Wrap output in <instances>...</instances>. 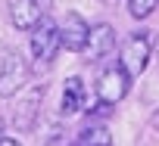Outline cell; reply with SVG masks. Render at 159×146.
<instances>
[{
	"instance_id": "6da1fadb",
	"label": "cell",
	"mask_w": 159,
	"mask_h": 146,
	"mask_svg": "<svg viewBox=\"0 0 159 146\" xmlns=\"http://www.w3.org/2000/svg\"><path fill=\"white\" fill-rule=\"evenodd\" d=\"M59 50H62V34H59V25H56L53 19H44L41 25L31 28V56H34V71L50 68Z\"/></svg>"
},
{
	"instance_id": "7a4b0ae2",
	"label": "cell",
	"mask_w": 159,
	"mask_h": 146,
	"mask_svg": "<svg viewBox=\"0 0 159 146\" xmlns=\"http://www.w3.org/2000/svg\"><path fill=\"white\" fill-rule=\"evenodd\" d=\"M28 75H31V68H28V62H25V56L19 50H13V47L0 50V97L3 100L16 97L25 87Z\"/></svg>"
},
{
	"instance_id": "3957f363",
	"label": "cell",
	"mask_w": 159,
	"mask_h": 146,
	"mask_svg": "<svg viewBox=\"0 0 159 146\" xmlns=\"http://www.w3.org/2000/svg\"><path fill=\"white\" fill-rule=\"evenodd\" d=\"M150 56H153V41H150V34H147V31H134V34L125 41V47H122L119 65L128 71L131 78H137V75H143V68L150 65Z\"/></svg>"
},
{
	"instance_id": "277c9868",
	"label": "cell",
	"mask_w": 159,
	"mask_h": 146,
	"mask_svg": "<svg viewBox=\"0 0 159 146\" xmlns=\"http://www.w3.org/2000/svg\"><path fill=\"white\" fill-rule=\"evenodd\" d=\"M131 90V75L122 68V65H109L103 68V75L97 78V100L100 103H109V106H119Z\"/></svg>"
},
{
	"instance_id": "5b68a950",
	"label": "cell",
	"mask_w": 159,
	"mask_h": 146,
	"mask_svg": "<svg viewBox=\"0 0 159 146\" xmlns=\"http://www.w3.org/2000/svg\"><path fill=\"white\" fill-rule=\"evenodd\" d=\"M44 93H47V87H44V84H34V87H28V90H25V97L16 103V109H13V121H16V127H19V131H34L38 115H41Z\"/></svg>"
},
{
	"instance_id": "8992f818",
	"label": "cell",
	"mask_w": 159,
	"mask_h": 146,
	"mask_svg": "<svg viewBox=\"0 0 159 146\" xmlns=\"http://www.w3.org/2000/svg\"><path fill=\"white\" fill-rule=\"evenodd\" d=\"M7 13L19 31H31L34 25H41L47 19V10L41 0H7Z\"/></svg>"
},
{
	"instance_id": "52a82bcc",
	"label": "cell",
	"mask_w": 159,
	"mask_h": 146,
	"mask_svg": "<svg viewBox=\"0 0 159 146\" xmlns=\"http://www.w3.org/2000/svg\"><path fill=\"white\" fill-rule=\"evenodd\" d=\"M59 34H62V47H66L69 53H84L88 37H91V25L78 16L75 10H69L66 19L59 22Z\"/></svg>"
},
{
	"instance_id": "ba28073f",
	"label": "cell",
	"mask_w": 159,
	"mask_h": 146,
	"mask_svg": "<svg viewBox=\"0 0 159 146\" xmlns=\"http://www.w3.org/2000/svg\"><path fill=\"white\" fill-rule=\"evenodd\" d=\"M112 50H116V28L109 22L91 25V37H88V47H84V59L88 62H97V59L109 56Z\"/></svg>"
},
{
	"instance_id": "9c48e42d",
	"label": "cell",
	"mask_w": 159,
	"mask_h": 146,
	"mask_svg": "<svg viewBox=\"0 0 159 146\" xmlns=\"http://www.w3.org/2000/svg\"><path fill=\"white\" fill-rule=\"evenodd\" d=\"M81 109H88V87H84V81L78 78V75H72V78L66 81V87H62L59 112H62V115H78Z\"/></svg>"
},
{
	"instance_id": "30bf717a",
	"label": "cell",
	"mask_w": 159,
	"mask_h": 146,
	"mask_svg": "<svg viewBox=\"0 0 159 146\" xmlns=\"http://www.w3.org/2000/svg\"><path fill=\"white\" fill-rule=\"evenodd\" d=\"M78 143H81V146H112V134H109L106 124L94 121V124L78 131Z\"/></svg>"
},
{
	"instance_id": "8fae6325",
	"label": "cell",
	"mask_w": 159,
	"mask_h": 146,
	"mask_svg": "<svg viewBox=\"0 0 159 146\" xmlns=\"http://www.w3.org/2000/svg\"><path fill=\"white\" fill-rule=\"evenodd\" d=\"M156 6H159V0H128V13H131V19H137V22L150 19V16L156 13Z\"/></svg>"
},
{
	"instance_id": "7c38bea8",
	"label": "cell",
	"mask_w": 159,
	"mask_h": 146,
	"mask_svg": "<svg viewBox=\"0 0 159 146\" xmlns=\"http://www.w3.org/2000/svg\"><path fill=\"white\" fill-rule=\"evenodd\" d=\"M0 146H22V143L13 140V137H0Z\"/></svg>"
},
{
	"instance_id": "4fadbf2b",
	"label": "cell",
	"mask_w": 159,
	"mask_h": 146,
	"mask_svg": "<svg viewBox=\"0 0 159 146\" xmlns=\"http://www.w3.org/2000/svg\"><path fill=\"white\" fill-rule=\"evenodd\" d=\"M153 56L159 59V34H156V41H153Z\"/></svg>"
},
{
	"instance_id": "5bb4252c",
	"label": "cell",
	"mask_w": 159,
	"mask_h": 146,
	"mask_svg": "<svg viewBox=\"0 0 159 146\" xmlns=\"http://www.w3.org/2000/svg\"><path fill=\"white\" fill-rule=\"evenodd\" d=\"M0 137H3V118H0Z\"/></svg>"
}]
</instances>
